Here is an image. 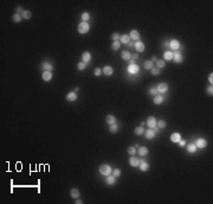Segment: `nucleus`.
Segmentation results:
<instances>
[{
  "label": "nucleus",
  "mask_w": 213,
  "mask_h": 204,
  "mask_svg": "<svg viewBox=\"0 0 213 204\" xmlns=\"http://www.w3.org/2000/svg\"><path fill=\"white\" fill-rule=\"evenodd\" d=\"M94 75H95V76H100V75H102V69H101V68H96V69L94 70Z\"/></svg>",
  "instance_id": "obj_43"
},
{
  "label": "nucleus",
  "mask_w": 213,
  "mask_h": 204,
  "mask_svg": "<svg viewBox=\"0 0 213 204\" xmlns=\"http://www.w3.org/2000/svg\"><path fill=\"white\" fill-rule=\"evenodd\" d=\"M76 203H77V204H82L83 202H82V199H79V198H76Z\"/></svg>",
  "instance_id": "obj_49"
},
{
  "label": "nucleus",
  "mask_w": 213,
  "mask_h": 204,
  "mask_svg": "<svg viewBox=\"0 0 213 204\" xmlns=\"http://www.w3.org/2000/svg\"><path fill=\"white\" fill-rule=\"evenodd\" d=\"M144 135H146V138H147V139H154V137H155V132H154V129H149V131H146V132H144Z\"/></svg>",
  "instance_id": "obj_23"
},
{
  "label": "nucleus",
  "mask_w": 213,
  "mask_h": 204,
  "mask_svg": "<svg viewBox=\"0 0 213 204\" xmlns=\"http://www.w3.org/2000/svg\"><path fill=\"white\" fill-rule=\"evenodd\" d=\"M156 89H158V93H166L168 90V84L166 82H162L156 87Z\"/></svg>",
  "instance_id": "obj_8"
},
{
  "label": "nucleus",
  "mask_w": 213,
  "mask_h": 204,
  "mask_svg": "<svg viewBox=\"0 0 213 204\" xmlns=\"http://www.w3.org/2000/svg\"><path fill=\"white\" fill-rule=\"evenodd\" d=\"M106 184L108 185H113V184H115V182H116V177H114V176H106Z\"/></svg>",
  "instance_id": "obj_25"
},
{
  "label": "nucleus",
  "mask_w": 213,
  "mask_h": 204,
  "mask_svg": "<svg viewBox=\"0 0 213 204\" xmlns=\"http://www.w3.org/2000/svg\"><path fill=\"white\" fill-rule=\"evenodd\" d=\"M82 21H86L88 23V20L90 19V14L88 13V12H84V13H82Z\"/></svg>",
  "instance_id": "obj_34"
},
{
  "label": "nucleus",
  "mask_w": 213,
  "mask_h": 204,
  "mask_svg": "<svg viewBox=\"0 0 213 204\" xmlns=\"http://www.w3.org/2000/svg\"><path fill=\"white\" fill-rule=\"evenodd\" d=\"M70 196H71L72 198H79V196H81V192L78 191V189H71V191H70Z\"/></svg>",
  "instance_id": "obj_20"
},
{
  "label": "nucleus",
  "mask_w": 213,
  "mask_h": 204,
  "mask_svg": "<svg viewBox=\"0 0 213 204\" xmlns=\"http://www.w3.org/2000/svg\"><path fill=\"white\" fill-rule=\"evenodd\" d=\"M153 102H154V104H158V106L161 104L162 102H163V96H161V95H155Z\"/></svg>",
  "instance_id": "obj_21"
},
{
  "label": "nucleus",
  "mask_w": 213,
  "mask_h": 204,
  "mask_svg": "<svg viewBox=\"0 0 213 204\" xmlns=\"http://www.w3.org/2000/svg\"><path fill=\"white\" fill-rule=\"evenodd\" d=\"M23 19H26V20H28V19H31V17H32V13H31V11H24L23 12Z\"/></svg>",
  "instance_id": "obj_29"
},
{
  "label": "nucleus",
  "mask_w": 213,
  "mask_h": 204,
  "mask_svg": "<svg viewBox=\"0 0 213 204\" xmlns=\"http://www.w3.org/2000/svg\"><path fill=\"white\" fill-rule=\"evenodd\" d=\"M23 12H24V11H23V8H21L20 6H18L17 8H16V13H18V14H23Z\"/></svg>",
  "instance_id": "obj_45"
},
{
  "label": "nucleus",
  "mask_w": 213,
  "mask_h": 204,
  "mask_svg": "<svg viewBox=\"0 0 213 204\" xmlns=\"http://www.w3.org/2000/svg\"><path fill=\"white\" fill-rule=\"evenodd\" d=\"M139 55H131V59H138Z\"/></svg>",
  "instance_id": "obj_50"
},
{
  "label": "nucleus",
  "mask_w": 213,
  "mask_h": 204,
  "mask_svg": "<svg viewBox=\"0 0 213 204\" xmlns=\"http://www.w3.org/2000/svg\"><path fill=\"white\" fill-rule=\"evenodd\" d=\"M187 151H188L189 153H194L196 151V146L195 144H188L187 145Z\"/></svg>",
  "instance_id": "obj_31"
},
{
  "label": "nucleus",
  "mask_w": 213,
  "mask_h": 204,
  "mask_svg": "<svg viewBox=\"0 0 213 204\" xmlns=\"http://www.w3.org/2000/svg\"><path fill=\"white\" fill-rule=\"evenodd\" d=\"M150 61H151L153 63H154V62H156V61H158V58H156V57L154 56V57H151V59H150Z\"/></svg>",
  "instance_id": "obj_51"
},
{
  "label": "nucleus",
  "mask_w": 213,
  "mask_h": 204,
  "mask_svg": "<svg viewBox=\"0 0 213 204\" xmlns=\"http://www.w3.org/2000/svg\"><path fill=\"white\" fill-rule=\"evenodd\" d=\"M163 58L166 61H172L173 59V51H165L163 53Z\"/></svg>",
  "instance_id": "obj_26"
},
{
  "label": "nucleus",
  "mask_w": 213,
  "mask_h": 204,
  "mask_svg": "<svg viewBox=\"0 0 213 204\" xmlns=\"http://www.w3.org/2000/svg\"><path fill=\"white\" fill-rule=\"evenodd\" d=\"M121 57H122V59H124V61H130L131 53L129 51H127V50H124V51H122V53H121Z\"/></svg>",
  "instance_id": "obj_17"
},
{
  "label": "nucleus",
  "mask_w": 213,
  "mask_h": 204,
  "mask_svg": "<svg viewBox=\"0 0 213 204\" xmlns=\"http://www.w3.org/2000/svg\"><path fill=\"white\" fill-rule=\"evenodd\" d=\"M105 121H106V124L109 125V126H111V125L116 124V118H115L114 115H106Z\"/></svg>",
  "instance_id": "obj_15"
},
{
  "label": "nucleus",
  "mask_w": 213,
  "mask_h": 204,
  "mask_svg": "<svg viewBox=\"0 0 213 204\" xmlns=\"http://www.w3.org/2000/svg\"><path fill=\"white\" fill-rule=\"evenodd\" d=\"M135 134L136 135H142V134H144V128L142 127V126H139V127H136L135 128Z\"/></svg>",
  "instance_id": "obj_33"
},
{
  "label": "nucleus",
  "mask_w": 213,
  "mask_h": 204,
  "mask_svg": "<svg viewBox=\"0 0 213 204\" xmlns=\"http://www.w3.org/2000/svg\"><path fill=\"white\" fill-rule=\"evenodd\" d=\"M111 38H113V40H114V42H116V40H120L121 36L118 35L117 32H115V33H113V35H111Z\"/></svg>",
  "instance_id": "obj_42"
},
{
  "label": "nucleus",
  "mask_w": 213,
  "mask_h": 204,
  "mask_svg": "<svg viewBox=\"0 0 213 204\" xmlns=\"http://www.w3.org/2000/svg\"><path fill=\"white\" fill-rule=\"evenodd\" d=\"M148 152H149V151H148V148H147V147H139L138 153H139V154H140L141 157L147 156V154H148Z\"/></svg>",
  "instance_id": "obj_24"
},
{
  "label": "nucleus",
  "mask_w": 213,
  "mask_h": 204,
  "mask_svg": "<svg viewBox=\"0 0 213 204\" xmlns=\"http://www.w3.org/2000/svg\"><path fill=\"white\" fill-rule=\"evenodd\" d=\"M140 163H141V160L138 159L135 156H131V158L129 159V165H130L131 167H138V166L140 165Z\"/></svg>",
  "instance_id": "obj_6"
},
{
  "label": "nucleus",
  "mask_w": 213,
  "mask_h": 204,
  "mask_svg": "<svg viewBox=\"0 0 213 204\" xmlns=\"http://www.w3.org/2000/svg\"><path fill=\"white\" fill-rule=\"evenodd\" d=\"M41 77H43V80H44L45 82L51 81L52 80V74H51V71H44V73H43V75H41Z\"/></svg>",
  "instance_id": "obj_13"
},
{
  "label": "nucleus",
  "mask_w": 213,
  "mask_h": 204,
  "mask_svg": "<svg viewBox=\"0 0 213 204\" xmlns=\"http://www.w3.org/2000/svg\"><path fill=\"white\" fill-rule=\"evenodd\" d=\"M111 172H113V170H111V167H110L109 165H106V164H103V165L100 166V173L101 174H103V176H109V174H111Z\"/></svg>",
  "instance_id": "obj_1"
},
{
  "label": "nucleus",
  "mask_w": 213,
  "mask_h": 204,
  "mask_svg": "<svg viewBox=\"0 0 213 204\" xmlns=\"http://www.w3.org/2000/svg\"><path fill=\"white\" fill-rule=\"evenodd\" d=\"M178 144H179V146H181V147H184V146L186 145V142H185V140H180V141H179Z\"/></svg>",
  "instance_id": "obj_47"
},
{
  "label": "nucleus",
  "mask_w": 213,
  "mask_h": 204,
  "mask_svg": "<svg viewBox=\"0 0 213 204\" xmlns=\"http://www.w3.org/2000/svg\"><path fill=\"white\" fill-rule=\"evenodd\" d=\"M102 73H103L104 75H106V76H111V75L114 74V69L109 65H105L103 69H102Z\"/></svg>",
  "instance_id": "obj_11"
},
{
  "label": "nucleus",
  "mask_w": 213,
  "mask_h": 204,
  "mask_svg": "<svg viewBox=\"0 0 213 204\" xmlns=\"http://www.w3.org/2000/svg\"><path fill=\"white\" fill-rule=\"evenodd\" d=\"M207 94H208V95H212V94H213V88H212V84H211V86L208 87V88H207Z\"/></svg>",
  "instance_id": "obj_46"
},
{
  "label": "nucleus",
  "mask_w": 213,
  "mask_h": 204,
  "mask_svg": "<svg viewBox=\"0 0 213 204\" xmlns=\"http://www.w3.org/2000/svg\"><path fill=\"white\" fill-rule=\"evenodd\" d=\"M43 69H44V71H52L53 66H52V64H50V63L45 62V63H43Z\"/></svg>",
  "instance_id": "obj_28"
},
{
  "label": "nucleus",
  "mask_w": 213,
  "mask_h": 204,
  "mask_svg": "<svg viewBox=\"0 0 213 204\" xmlns=\"http://www.w3.org/2000/svg\"><path fill=\"white\" fill-rule=\"evenodd\" d=\"M111 173H113V176H114V177L118 178V177L121 176V173H122V172H121V170H120V169H115V170H113V172H111Z\"/></svg>",
  "instance_id": "obj_36"
},
{
  "label": "nucleus",
  "mask_w": 213,
  "mask_h": 204,
  "mask_svg": "<svg viewBox=\"0 0 213 204\" xmlns=\"http://www.w3.org/2000/svg\"><path fill=\"white\" fill-rule=\"evenodd\" d=\"M129 37H130V40H135V42L140 40V33L136 30H131L130 33H129Z\"/></svg>",
  "instance_id": "obj_9"
},
{
  "label": "nucleus",
  "mask_w": 213,
  "mask_h": 204,
  "mask_svg": "<svg viewBox=\"0 0 213 204\" xmlns=\"http://www.w3.org/2000/svg\"><path fill=\"white\" fill-rule=\"evenodd\" d=\"M135 49H136V51L138 52H142V51H144V48H146V46H144V44L143 43H142L141 40H138V42H135Z\"/></svg>",
  "instance_id": "obj_10"
},
{
  "label": "nucleus",
  "mask_w": 213,
  "mask_h": 204,
  "mask_svg": "<svg viewBox=\"0 0 213 204\" xmlns=\"http://www.w3.org/2000/svg\"><path fill=\"white\" fill-rule=\"evenodd\" d=\"M156 126H158L159 128H165L166 126H167V124H166V121H165V120H160V121H158Z\"/></svg>",
  "instance_id": "obj_38"
},
{
  "label": "nucleus",
  "mask_w": 213,
  "mask_h": 204,
  "mask_svg": "<svg viewBox=\"0 0 213 204\" xmlns=\"http://www.w3.org/2000/svg\"><path fill=\"white\" fill-rule=\"evenodd\" d=\"M121 46V42L120 40H116V42H113V44H111V50H114V51H116V50H118Z\"/></svg>",
  "instance_id": "obj_30"
},
{
  "label": "nucleus",
  "mask_w": 213,
  "mask_h": 204,
  "mask_svg": "<svg viewBox=\"0 0 213 204\" xmlns=\"http://www.w3.org/2000/svg\"><path fill=\"white\" fill-rule=\"evenodd\" d=\"M85 66H86V64L84 62H79L78 64H77V69H78V70H84V69H85Z\"/></svg>",
  "instance_id": "obj_40"
},
{
  "label": "nucleus",
  "mask_w": 213,
  "mask_h": 204,
  "mask_svg": "<svg viewBox=\"0 0 213 204\" xmlns=\"http://www.w3.org/2000/svg\"><path fill=\"white\" fill-rule=\"evenodd\" d=\"M139 167H140V170H141L142 172H146V171H148V170H149V165H148L147 163H143V161H141V163H140Z\"/></svg>",
  "instance_id": "obj_27"
},
{
  "label": "nucleus",
  "mask_w": 213,
  "mask_h": 204,
  "mask_svg": "<svg viewBox=\"0 0 213 204\" xmlns=\"http://www.w3.org/2000/svg\"><path fill=\"white\" fill-rule=\"evenodd\" d=\"M151 75H154V76H158V75H160V69H158V68H153V69L150 70Z\"/></svg>",
  "instance_id": "obj_41"
},
{
  "label": "nucleus",
  "mask_w": 213,
  "mask_h": 204,
  "mask_svg": "<svg viewBox=\"0 0 213 204\" xmlns=\"http://www.w3.org/2000/svg\"><path fill=\"white\" fill-rule=\"evenodd\" d=\"M109 131L111 132V133H116V132L118 131V127H117V125H116V124L111 125V126L109 127Z\"/></svg>",
  "instance_id": "obj_37"
},
{
  "label": "nucleus",
  "mask_w": 213,
  "mask_h": 204,
  "mask_svg": "<svg viewBox=\"0 0 213 204\" xmlns=\"http://www.w3.org/2000/svg\"><path fill=\"white\" fill-rule=\"evenodd\" d=\"M21 18H23V16H21V14L14 13V16H13V20L16 21V23H19V21L21 20Z\"/></svg>",
  "instance_id": "obj_39"
},
{
  "label": "nucleus",
  "mask_w": 213,
  "mask_h": 204,
  "mask_svg": "<svg viewBox=\"0 0 213 204\" xmlns=\"http://www.w3.org/2000/svg\"><path fill=\"white\" fill-rule=\"evenodd\" d=\"M208 81H210L211 84L213 83V74H212V73H211V74H210V76H208Z\"/></svg>",
  "instance_id": "obj_48"
},
{
  "label": "nucleus",
  "mask_w": 213,
  "mask_h": 204,
  "mask_svg": "<svg viewBox=\"0 0 213 204\" xmlns=\"http://www.w3.org/2000/svg\"><path fill=\"white\" fill-rule=\"evenodd\" d=\"M138 152L136 148H135L134 146H130V147H128V153L130 154V156H135V153Z\"/></svg>",
  "instance_id": "obj_35"
},
{
  "label": "nucleus",
  "mask_w": 213,
  "mask_h": 204,
  "mask_svg": "<svg viewBox=\"0 0 213 204\" xmlns=\"http://www.w3.org/2000/svg\"><path fill=\"white\" fill-rule=\"evenodd\" d=\"M155 63H156V68H158V69H162V68H165V65H166V63L163 59H158Z\"/></svg>",
  "instance_id": "obj_32"
},
{
  "label": "nucleus",
  "mask_w": 213,
  "mask_h": 204,
  "mask_svg": "<svg viewBox=\"0 0 213 204\" xmlns=\"http://www.w3.org/2000/svg\"><path fill=\"white\" fill-rule=\"evenodd\" d=\"M66 100L69 101V102H73V101H76L77 100V94H76L75 91L69 93L68 95H66Z\"/></svg>",
  "instance_id": "obj_14"
},
{
  "label": "nucleus",
  "mask_w": 213,
  "mask_h": 204,
  "mask_svg": "<svg viewBox=\"0 0 213 204\" xmlns=\"http://www.w3.org/2000/svg\"><path fill=\"white\" fill-rule=\"evenodd\" d=\"M134 147H135V148H139V147H140V145H139V144H135Z\"/></svg>",
  "instance_id": "obj_52"
},
{
  "label": "nucleus",
  "mask_w": 213,
  "mask_h": 204,
  "mask_svg": "<svg viewBox=\"0 0 213 204\" xmlns=\"http://www.w3.org/2000/svg\"><path fill=\"white\" fill-rule=\"evenodd\" d=\"M173 59H174L176 63H181L184 58H182V55L180 52H173Z\"/></svg>",
  "instance_id": "obj_18"
},
{
  "label": "nucleus",
  "mask_w": 213,
  "mask_h": 204,
  "mask_svg": "<svg viewBox=\"0 0 213 204\" xmlns=\"http://www.w3.org/2000/svg\"><path fill=\"white\" fill-rule=\"evenodd\" d=\"M127 71L130 74V75H135V74L139 73V66L136 65V64H129Z\"/></svg>",
  "instance_id": "obj_7"
},
{
  "label": "nucleus",
  "mask_w": 213,
  "mask_h": 204,
  "mask_svg": "<svg viewBox=\"0 0 213 204\" xmlns=\"http://www.w3.org/2000/svg\"><path fill=\"white\" fill-rule=\"evenodd\" d=\"M143 66H144V69H147V70H151L153 68H154V63L151 62L150 59H148V61H146V62H144Z\"/></svg>",
  "instance_id": "obj_22"
},
{
  "label": "nucleus",
  "mask_w": 213,
  "mask_h": 204,
  "mask_svg": "<svg viewBox=\"0 0 213 204\" xmlns=\"http://www.w3.org/2000/svg\"><path fill=\"white\" fill-rule=\"evenodd\" d=\"M149 94H151V95H156V94H158V89L151 87V88H149Z\"/></svg>",
  "instance_id": "obj_44"
},
{
  "label": "nucleus",
  "mask_w": 213,
  "mask_h": 204,
  "mask_svg": "<svg viewBox=\"0 0 213 204\" xmlns=\"http://www.w3.org/2000/svg\"><path fill=\"white\" fill-rule=\"evenodd\" d=\"M195 146H196V148H200V149H203V148H205L207 146V141L205 140V139H203V138H200V139H198L196 140V142H195Z\"/></svg>",
  "instance_id": "obj_4"
},
{
  "label": "nucleus",
  "mask_w": 213,
  "mask_h": 204,
  "mask_svg": "<svg viewBox=\"0 0 213 204\" xmlns=\"http://www.w3.org/2000/svg\"><path fill=\"white\" fill-rule=\"evenodd\" d=\"M90 59H91V53L89 51H84L82 55V62L84 63H89Z\"/></svg>",
  "instance_id": "obj_12"
},
{
  "label": "nucleus",
  "mask_w": 213,
  "mask_h": 204,
  "mask_svg": "<svg viewBox=\"0 0 213 204\" xmlns=\"http://www.w3.org/2000/svg\"><path fill=\"white\" fill-rule=\"evenodd\" d=\"M171 140H172L173 142H176V144H178V142L181 140V135L179 134V133H173V134L171 135Z\"/></svg>",
  "instance_id": "obj_19"
},
{
  "label": "nucleus",
  "mask_w": 213,
  "mask_h": 204,
  "mask_svg": "<svg viewBox=\"0 0 213 204\" xmlns=\"http://www.w3.org/2000/svg\"><path fill=\"white\" fill-rule=\"evenodd\" d=\"M146 124H147V126L150 128V129H154V128L156 127L158 121H156V119H155L154 116H149V118L147 119V122H146Z\"/></svg>",
  "instance_id": "obj_3"
},
{
  "label": "nucleus",
  "mask_w": 213,
  "mask_h": 204,
  "mask_svg": "<svg viewBox=\"0 0 213 204\" xmlns=\"http://www.w3.org/2000/svg\"><path fill=\"white\" fill-rule=\"evenodd\" d=\"M120 42H121V44H129V43H130V37H129V35H122L120 38Z\"/></svg>",
  "instance_id": "obj_16"
},
{
  "label": "nucleus",
  "mask_w": 213,
  "mask_h": 204,
  "mask_svg": "<svg viewBox=\"0 0 213 204\" xmlns=\"http://www.w3.org/2000/svg\"><path fill=\"white\" fill-rule=\"evenodd\" d=\"M89 30H90V26H89V24H88L86 21H82V23L78 25V32H79V33H82V35L86 33Z\"/></svg>",
  "instance_id": "obj_2"
},
{
  "label": "nucleus",
  "mask_w": 213,
  "mask_h": 204,
  "mask_svg": "<svg viewBox=\"0 0 213 204\" xmlns=\"http://www.w3.org/2000/svg\"><path fill=\"white\" fill-rule=\"evenodd\" d=\"M168 46H171V49H172V50L176 51V50H179V49H180L181 44H180V42H179V40H176V39H173V40L169 42V45H168Z\"/></svg>",
  "instance_id": "obj_5"
}]
</instances>
